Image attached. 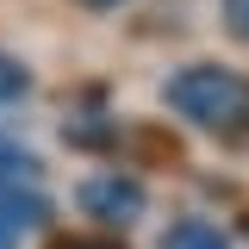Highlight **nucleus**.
Returning a JSON list of instances; mask_svg holds the SVG:
<instances>
[{"mask_svg": "<svg viewBox=\"0 0 249 249\" xmlns=\"http://www.w3.org/2000/svg\"><path fill=\"white\" fill-rule=\"evenodd\" d=\"M162 100L187 124L212 131V137H231V143L249 137V75L224 69V62H187V69H175Z\"/></svg>", "mask_w": 249, "mask_h": 249, "instance_id": "obj_1", "label": "nucleus"}, {"mask_svg": "<svg viewBox=\"0 0 249 249\" xmlns=\"http://www.w3.org/2000/svg\"><path fill=\"white\" fill-rule=\"evenodd\" d=\"M75 199H81V212L93 224H106V231H131L137 218L150 212V193L137 175H119V168H106V175H88V181L75 187Z\"/></svg>", "mask_w": 249, "mask_h": 249, "instance_id": "obj_2", "label": "nucleus"}, {"mask_svg": "<svg viewBox=\"0 0 249 249\" xmlns=\"http://www.w3.org/2000/svg\"><path fill=\"white\" fill-rule=\"evenodd\" d=\"M50 218V199L37 193V187H0V224L6 231H31V224H44Z\"/></svg>", "mask_w": 249, "mask_h": 249, "instance_id": "obj_3", "label": "nucleus"}, {"mask_svg": "<svg viewBox=\"0 0 249 249\" xmlns=\"http://www.w3.org/2000/svg\"><path fill=\"white\" fill-rule=\"evenodd\" d=\"M162 249H231V237L218 231L212 218H175L162 231Z\"/></svg>", "mask_w": 249, "mask_h": 249, "instance_id": "obj_4", "label": "nucleus"}, {"mask_svg": "<svg viewBox=\"0 0 249 249\" xmlns=\"http://www.w3.org/2000/svg\"><path fill=\"white\" fill-rule=\"evenodd\" d=\"M0 187H37V156L31 150H0Z\"/></svg>", "mask_w": 249, "mask_h": 249, "instance_id": "obj_5", "label": "nucleus"}, {"mask_svg": "<svg viewBox=\"0 0 249 249\" xmlns=\"http://www.w3.org/2000/svg\"><path fill=\"white\" fill-rule=\"evenodd\" d=\"M25 93H31V69L0 50V106H13V100H25Z\"/></svg>", "mask_w": 249, "mask_h": 249, "instance_id": "obj_6", "label": "nucleus"}, {"mask_svg": "<svg viewBox=\"0 0 249 249\" xmlns=\"http://www.w3.org/2000/svg\"><path fill=\"white\" fill-rule=\"evenodd\" d=\"M224 25H231V37L249 44V0H224Z\"/></svg>", "mask_w": 249, "mask_h": 249, "instance_id": "obj_7", "label": "nucleus"}, {"mask_svg": "<svg viewBox=\"0 0 249 249\" xmlns=\"http://www.w3.org/2000/svg\"><path fill=\"white\" fill-rule=\"evenodd\" d=\"M19 243V231H6V224H0V249H13Z\"/></svg>", "mask_w": 249, "mask_h": 249, "instance_id": "obj_8", "label": "nucleus"}, {"mask_svg": "<svg viewBox=\"0 0 249 249\" xmlns=\"http://www.w3.org/2000/svg\"><path fill=\"white\" fill-rule=\"evenodd\" d=\"M81 6H100V13H106V6H124V0H81Z\"/></svg>", "mask_w": 249, "mask_h": 249, "instance_id": "obj_9", "label": "nucleus"}]
</instances>
